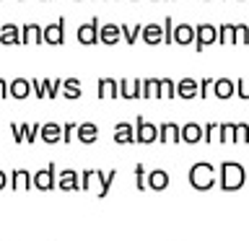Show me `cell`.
Returning a JSON list of instances; mask_svg holds the SVG:
<instances>
[{"instance_id": "36", "label": "cell", "mask_w": 249, "mask_h": 241, "mask_svg": "<svg viewBox=\"0 0 249 241\" xmlns=\"http://www.w3.org/2000/svg\"><path fill=\"white\" fill-rule=\"evenodd\" d=\"M44 86H47V99H54L60 93V88H62V78H52V81H44Z\"/></svg>"}, {"instance_id": "1", "label": "cell", "mask_w": 249, "mask_h": 241, "mask_svg": "<svg viewBox=\"0 0 249 241\" xmlns=\"http://www.w3.org/2000/svg\"><path fill=\"white\" fill-rule=\"evenodd\" d=\"M244 182H247V171L241 163L221 161V166H218V184H221L223 192H236L244 187Z\"/></svg>"}, {"instance_id": "16", "label": "cell", "mask_w": 249, "mask_h": 241, "mask_svg": "<svg viewBox=\"0 0 249 241\" xmlns=\"http://www.w3.org/2000/svg\"><path fill=\"white\" fill-rule=\"evenodd\" d=\"M140 36H143V42L151 44V47L163 44V23H145Z\"/></svg>"}, {"instance_id": "40", "label": "cell", "mask_w": 249, "mask_h": 241, "mask_svg": "<svg viewBox=\"0 0 249 241\" xmlns=\"http://www.w3.org/2000/svg\"><path fill=\"white\" fill-rule=\"evenodd\" d=\"M236 96L249 101V78H239L236 81Z\"/></svg>"}, {"instance_id": "14", "label": "cell", "mask_w": 249, "mask_h": 241, "mask_svg": "<svg viewBox=\"0 0 249 241\" xmlns=\"http://www.w3.org/2000/svg\"><path fill=\"white\" fill-rule=\"evenodd\" d=\"M159 140L161 143H182V127L174 122L159 124Z\"/></svg>"}, {"instance_id": "30", "label": "cell", "mask_w": 249, "mask_h": 241, "mask_svg": "<svg viewBox=\"0 0 249 241\" xmlns=\"http://www.w3.org/2000/svg\"><path fill=\"white\" fill-rule=\"evenodd\" d=\"M13 189H21V187H23V189H31V176H34V174H29V171L26 169H16L13 171Z\"/></svg>"}, {"instance_id": "37", "label": "cell", "mask_w": 249, "mask_h": 241, "mask_svg": "<svg viewBox=\"0 0 249 241\" xmlns=\"http://www.w3.org/2000/svg\"><path fill=\"white\" fill-rule=\"evenodd\" d=\"M145 184H148V179H145V166H143V163H135V187H138L140 192H143Z\"/></svg>"}, {"instance_id": "4", "label": "cell", "mask_w": 249, "mask_h": 241, "mask_svg": "<svg viewBox=\"0 0 249 241\" xmlns=\"http://www.w3.org/2000/svg\"><path fill=\"white\" fill-rule=\"evenodd\" d=\"M210 44H218V26L215 23H197L195 26V50L197 52H202L205 47H210Z\"/></svg>"}, {"instance_id": "10", "label": "cell", "mask_w": 249, "mask_h": 241, "mask_svg": "<svg viewBox=\"0 0 249 241\" xmlns=\"http://www.w3.org/2000/svg\"><path fill=\"white\" fill-rule=\"evenodd\" d=\"M8 96L18 99V101L31 96V78H13V81L8 83Z\"/></svg>"}, {"instance_id": "46", "label": "cell", "mask_w": 249, "mask_h": 241, "mask_svg": "<svg viewBox=\"0 0 249 241\" xmlns=\"http://www.w3.org/2000/svg\"><path fill=\"white\" fill-rule=\"evenodd\" d=\"M153 3H159V0H153Z\"/></svg>"}, {"instance_id": "15", "label": "cell", "mask_w": 249, "mask_h": 241, "mask_svg": "<svg viewBox=\"0 0 249 241\" xmlns=\"http://www.w3.org/2000/svg\"><path fill=\"white\" fill-rule=\"evenodd\" d=\"M120 39H122V29H120V23H104V26L99 29V42H104L107 47L117 44Z\"/></svg>"}, {"instance_id": "38", "label": "cell", "mask_w": 249, "mask_h": 241, "mask_svg": "<svg viewBox=\"0 0 249 241\" xmlns=\"http://www.w3.org/2000/svg\"><path fill=\"white\" fill-rule=\"evenodd\" d=\"M31 93H34L36 99H47V86H44V81L31 78Z\"/></svg>"}, {"instance_id": "48", "label": "cell", "mask_w": 249, "mask_h": 241, "mask_svg": "<svg viewBox=\"0 0 249 241\" xmlns=\"http://www.w3.org/2000/svg\"><path fill=\"white\" fill-rule=\"evenodd\" d=\"M205 3H208V0H205Z\"/></svg>"}, {"instance_id": "39", "label": "cell", "mask_w": 249, "mask_h": 241, "mask_svg": "<svg viewBox=\"0 0 249 241\" xmlns=\"http://www.w3.org/2000/svg\"><path fill=\"white\" fill-rule=\"evenodd\" d=\"M215 78H200V99H208V93L213 91Z\"/></svg>"}, {"instance_id": "43", "label": "cell", "mask_w": 249, "mask_h": 241, "mask_svg": "<svg viewBox=\"0 0 249 241\" xmlns=\"http://www.w3.org/2000/svg\"><path fill=\"white\" fill-rule=\"evenodd\" d=\"M11 132H13V140H16V143H26V140H23V132H21V124H18V122H11Z\"/></svg>"}, {"instance_id": "47", "label": "cell", "mask_w": 249, "mask_h": 241, "mask_svg": "<svg viewBox=\"0 0 249 241\" xmlns=\"http://www.w3.org/2000/svg\"><path fill=\"white\" fill-rule=\"evenodd\" d=\"M42 3H47V0H42Z\"/></svg>"}, {"instance_id": "35", "label": "cell", "mask_w": 249, "mask_h": 241, "mask_svg": "<svg viewBox=\"0 0 249 241\" xmlns=\"http://www.w3.org/2000/svg\"><path fill=\"white\" fill-rule=\"evenodd\" d=\"M218 124H221V122H208L205 127H202V140H205V143L218 140Z\"/></svg>"}, {"instance_id": "3", "label": "cell", "mask_w": 249, "mask_h": 241, "mask_svg": "<svg viewBox=\"0 0 249 241\" xmlns=\"http://www.w3.org/2000/svg\"><path fill=\"white\" fill-rule=\"evenodd\" d=\"M57 166L54 163H47L44 169H39L34 176H31V187L34 189H42V192H50V189H54L57 187Z\"/></svg>"}, {"instance_id": "28", "label": "cell", "mask_w": 249, "mask_h": 241, "mask_svg": "<svg viewBox=\"0 0 249 241\" xmlns=\"http://www.w3.org/2000/svg\"><path fill=\"white\" fill-rule=\"evenodd\" d=\"M122 39H124V44H135L138 42V36L143 34V23H122Z\"/></svg>"}, {"instance_id": "5", "label": "cell", "mask_w": 249, "mask_h": 241, "mask_svg": "<svg viewBox=\"0 0 249 241\" xmlns=\"http://www.w3.org/2000/svg\"><path fill=\"white\" fill-rule=\"evenodd\" d=\"M159 140V127L151 122H145V117H135V143H143V145H151Z\"/></svg>"}, {"instance_id": "12", "label": "cell", "mask_w": 249, "mask_h": 241, "mask_svg": "<svg viewBox=\"0 0 249 241\" xmlns=\"http://www.w3.org/2000/svg\"><path fill=\"white\" fill-rule=\"evenodd\" d=\"M0 44H5V47L21 44V29L16 26L13 21H5L3 26H0Z\"/></svg>"}, {"instance_id": "44", "label": "cell", "mask_w": 249, "mask_h": 241, "mask_svg": "<svg viewBox=\"0 0 249 241\" xmlns=\"http://www.w3.org/2000/svg\"><path fill=\"white\" fill-rule=\"evenodd\" d=\"M5 96H8V81L0 78V99H5Z\"/></svg>"}, {"instance_id": "41", "label": "cell", "mask_w": 249, "mask_h": 241, "mask_svg": "<svg viewBox=\"0 0 249 241\" xmlns=\"http://www.w3.org/2000/svg\"><path fill=\"white\" fill-rule=\"evenodd\" d=\"M75 130H78V124H75V122L62 124V140H65V143H70V140L75 138Z\"/></svg>"}, {"instance_id": "26", "label": "cell", "mask_w": 249, "mask_h": 241, "mask_svg": "<svg viewBox=\"0 0 249 241\" xmlns=\"http://www.w3.org/2000/svg\"><path fill=\"white\" fill-rule=\"evenodd\" d=\"M42 140L44 143H57V140H62V124H57V122L42 124Z\"/></svg>"}, {"instance_id": "6", "label": "cell", "mask_w": 249, "mask_h": 241, "mask_svg": "<svg viewBox=\"0 0 249 241\" xmlns=\"http://www.w3.org/2000/svg\"><path fill=\"white\" fill-rule=\"evenodd\" d=\"M99 29H101L99 18H91V21L81 23V26H78V31H75L78 42H81V44H86V47H91V44H99Z\"/></svg>"}, {"instance_id": "33", "label": "cell", "mask_w": 249, "mask_h": 241, "mask_svg": "<svg viewBox=\"0 0 249 241\" xmlns=\"http://www.w3.org/2000/svg\"><path fill=\"white\" fill-rule=\"evenodd\" d=\"M21 132H23V140H26V143H34L36 135L42 132V124H21Z\"/></svg>"}, {"instance_id": "7", "label": "cell", "mask_w": 249, "mask_h": 241, "mask_svg": "<svg viewBox=\"0 0 249 241\" xmlns=\"http://www.w3.org/2000/svg\"><path fill=\"white\" fill-rule=\"evenodd\" d=\"M65 42V18H60L57 21H52V23H47L44 26V44H50V47H57Z\"/></svg>"}, {"instance_id": "27", "label": "cell", "mask_w": 249, "mask_h": 241, "mask_svg": "<svg viewBox=\"0 0 249 241\" xmlns=\"http://www.w3.org/2000/svg\"><path fill=\"white\" fill-rule=\"evenodd\" d=\"M81 93H83V86L78 78H65L62 81V96L65 99H81Z\"/></svg>"}, {"instance_id": "22", "label": "cell", "mask_w": 249, "mask_h": 241, "mask_svg": "<svg viewBox=\"0 0 249 241\" xmlns=\"http://www.w3.org/2000/svg\"><path fill=\"white\" fill-rule=\"evenodd\" d=\"M218 44H239V36H236V23L226 21L218 26Z\"/></svg>"}, {"instance_id": "32", "label": "cell", "mask_w": 249, "mask_h": 241, "mask_svg": "<svg viewBox=\"0 0 249 241\" xmlns=\"http://www.w3.org/2000/svg\"><path fill=\"white\" fill-rule=\"evenodd\" d=\"M177 96V81L161 78V99H174Z\"/></svg>"}, {"instance_id": "13", "label": "cell", "mask_w": 249, "mask_h": 241, "mask_svg": "<svg viewBox=\"0 0 249 241\" xmlns=\"http://www.w3.org/2000/svg\"><path fill=\"white\" fill-rule=\"evenodd\" d=\"M177 96L179 99H197L200 96V81H195V78L177 81Z\"/></svg>"}, {"instance_id": "24", "label": "cell", "mask_w": 249, "mask_h": 241, "mask_svg": "<svg viewBox=\"0 0 249 241\" xmlns=\"http://www.w3.org/2000/svg\"><path fill=\"white\" fill-rule=\"evenodd\" d=\"M57 187L60 189H81V179H78V171L75 169H65L57 179Z\"/></svg>"}, {"instance_id": "23", "label": "cell", "mask_w": 249, "mask_h": 241, "mask_svg": "<svg viewBox=\"0 0 249 241\" xmlns=\"http://www.w3.org/2000/svg\"><path fill=\"white\" fill-rule=\"evenodd\" d=\"M200 140H202V124H197V122H187L184 127H182V143L195 145V143H200Z\"/></svg>"}, {"instance_id": "21", "label": "cell", "mask_w": 249, "mask_h": 241, "mask_svg": "<svg viewBox=\"0 0 249 241\" xmlns=\"http://www.w3.org/2000/svg\"><path fill=\"white\" fill-rule=\"evenodd\" d=\"M174 44H195V26L192 23H179V26L174 29Z\"/></svg>"}, {"instance_id": "17", "label": "cell", "mask_w": 249, "mask_h": 241, "mask_svg": "<svg viewBox=\"0 0 249 241\" xmlns=\"http://www.w3.org/2000/svg\"><path fill=\"white\" fill-rule=\"evenodd\" d=\"M114 143H135V124L130 122H117L114 124Z\"/></svg>"}, {"instance_id": "25", "label": "cell", "mask_w": 249, "mask_h": 241, "mask_svg": "<svg viewBox=\"0 0 249 241\" xmlns=\"http://www.w3.org/2000/svg\"><path fill=\"white\" fill-rule=\"evenodd\" d=\"M148 187L156 192H161V189H166L169 187V174L163 169H153L151 174H148Z\"/></svg>"}, {"instance_id": "8", "label": "cell", "mask_w": 249, "mask_h": 241, "mask_svg": "<svg viewBox=\"0 0 249 241\" xmlns=\"http://www.w3.org/2000/svg\"><path fill=\"white\" fill-rule=\"evenodd\" d=\"M44 42V26L42 23H23L21 26V44H42Z\"/></svg>"}, {"instance_id": "34", "label": "cell", "mask_w": 249, "mask_h": 241, "mask_svg": "<svg viewBox=\"0 0 249 241\" xmlns=\"http://www.w3.org/2000/svg\"><path fill=\"white\" fill-rule=\"evenodd\" d=\"M174 18H171V16H166V18H163V42L166 44H174Z\"/></svg>"}, {"instance_id": "18", "label": "cell", "mask_w": 249, "mask_h": 241, "mask_svg": "<svg viewBox=\"0 0 249 241\" xmlns=\"http://www.w3.org/2000/svg\"><path fill=\"white\" fill-rule=\"evenodd\" d=\"M233 93H236V81H231V78H215V83H213V96H218V99H231Z\"/></svg>"}, {"instance_id": "42", "label": "cell", "mask_w": 249, "mask_h": 241, "mask_svg": "<svg viewBox=\"0 0 249 241\" xmlns=\"http://www.w3.org/2000/svg\"><path fill=\"white\" fill-rule=\"evenodd\" d=\"M236 36H239V44H249V26L247 23H236Z\"/></svg>"}, {"instance_id": "29", "label": "cell", "mask_w": 249, "mask_h": 241, "mask_svg": "<svg viewBox=\"0 0 249 241\" xmlns=\"http://www.w3.org/2000/svg\"><path fill=\"white\" fill-rule=\"evenodd\" d=\"M143 99H161V78H145L143 81Z\"/></svg>"}, {"instance_id": "11", "label": "cell", "mask_w": 249, "mask_h": 241, "mask_svg": "<svg viewBox=\"0 0 249 241\" xmlns=\"http://www.w3.org/2000/svg\"><path fill=\"white\" fill-rule=\"evenodd\" d=\"M120 96L122 99H140L143 96V81H140V78H132V81L122 78L120 81Z\"/></svg>"}, {"instance_id": "19", "label": "cell", "mask_w": 249, "mask_h": 241, "mask_svg": "<svg viewBox=\"0 0 249 241\" xmlns=\"http://www.w3.org/2000/svg\"><path fill=\"white\" fill-rule=\"evenodd\" d=\"M93 176H96L99 182H101V189H99L96 197H101V200L109 197V189H112V184H114V179H117V169L107 171V174H104V171H99V169H93Z\"/></svg>"}, {"instance_id": "2", "label": "cell", "mask_w": 249, "mask_h": 241, "mask_svg": "<svg viewBox=\"0 0 249 241\" xmlns=\"http://www.w3.org/2000/svg\"><path fill=\"white\" fill-rule=\"evenodd\" d=\"M187 179H190V184H192L197 192H208V189H213V187H215L218 174H215V166H213V163L197 161V163H192V169H190V174H187Z\"/></svg>"}, {"instance_id": "45", "label": "cell", "mask_w": 249, "mask_h": 241, "mask_svg": "<svg viewBox=\"0 0 249 241\" xmlns=\"http://www.w3.org/2000/svg\"><path fill=\"white\" fill-rule=\"evenodd\" d=\"M5 184H8V176H5V171H0V189H3Z\"/></svg>"}, {"instance_id": "31", "label": "cell", "mask_w": 249, "mask_h": 241, "mask_svg": "<svg viewBox=\"0 0 249 241\" xmlns=\"http://www.w3.org/2000/svg\"><path fill=\"white\" fill-rule=\"evenodd\" d=\"M233 143H249V124L244 122L233 124Z\"/></svg>"}, {"instance_id": "9", "label": "cell", "mask_w": 249, "mask_h": 241, "mask_svg": "<svg viewBox=\"0 0 249 241\" xmlns=\"http://www.w3.org/2000/svg\"><path fill=\"white\" fill-rule=\"evenodd\" d=\"M96 96L99 99H120V81L117 78H99L96 86Z\"/></svg>"}, {"instance_id": "20", "label": "cell", "mask_w": 249, "mask_h": 241, "mask_svg": "<svg viewBox=\"0 0 249 241\" xmlns=\"http://www.w3.org/2000/svg\"><path fill=\"white\" fill-rule=\"evenodd\" d=\"M75 138L81 140V143L91 145V143H96V138H99V127H96L93 122H83V124H78Z\"/></svg>"}]
</instances>
